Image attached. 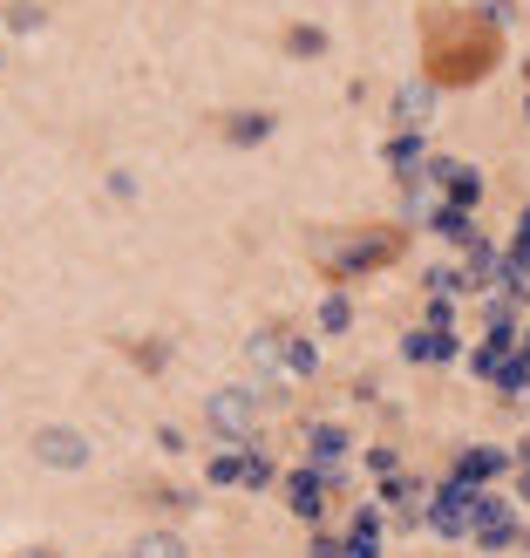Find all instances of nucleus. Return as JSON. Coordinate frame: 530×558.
Listing matches in <instances>:
<instances>
[{
    "mask_svg": "<svg viewBox=\"0 0 530 558\" xmlns=\"http://www.w3.org/2000/svg\"><path fill=\"white\" fill-rule=\"evenodd\" d=\"M130 558H190V551H184L177 532H144V538L130 545Z\"/></svg>",
    "mask_w": 530,
    "mask_h": 558,
    "instance_id": "a211bd4d",
    "label": "nucleus"
},
{
    "mask_svg": "<svg viewBox=\"0 0 530 558\" xmlns=\"http://www.w3.org/2000/svg\"><path fill=\"white\" fill-rule=\"evenodd\" d=\"M279 375H320V341H306V333H286L279 341Z\"/></svg>",
    "mask_w": 530,
    "mask_h": 558,
    "instance_id": "dca6fc26",
    "label": "nucleus"
},
{
    "mask_svg": "<svg viewBox=\"0 0 530 558\" xmlns=\"http://www.w3.org/2000/svg\"><path fill=\"white\" fill-rule=\"evenodd\" d=\"M279 490H286V505H293V518L299 524H320L326 518V470H313V463H299V470H286V477H279Z\"/></svg>",
    "mask_w": 530,
    "mask_h": 558,
    "instance_id": "423d86ee",
    "label": "nucleus"
},
{
    "mask_svg": "<svg viewBox=\"0 0 530 558\" xmlns=\"http://www.w3.org/2000/svg\"><path fill=\"white\" fill-rule=\"evenodd\" d=\"M510 354H517V341H504V333H483V341L469 348V375L496 388V381H504V368H510Z\"/></svg>",
    "mask_w": 530,
    "mask_h": 558,
    "instance_id": "ddd939ff",
    "label": "nucleus"
},
{
    "mask_svg": "<svg viewBox=\"0 0 530 558\" xmlns=\"http://www.w3.org/2000/svg\"><path fill=\"white\" fill-rule=\"evenodd\" d=\"M205 477H211L218 490H272L279 477H286V470H279V463L259 450V442H225V450L211 457Z\"/></svg>",
    "mask_w": 530,
    "mask_h": 558,
    "instance_id": "f257e3e1",
    "label": "nucleus"
},
{
    "mask_svg": "<svg viewBox=\"0 0 530 558\" xmlns=\"http://www.w3.org/2000/svg\"><path fill=\"white\" fill-rule=\"evenodd\" d=\"M41 21H48V8H41V0H14V8H8V27H14V35H35Z\"/></svg>",
    "mask_w": 530,
    "mask_h": 558,
    "instance_id": "412c9836",
    "label": "nucleus"
},
{
    "mask_svg": "<svg viewBox=\"0 0 530 558\" xmlns=\"http://www.w3.org/2000/svg\"><path fill=\"white\" fill-rule=\"evenodd\" d=\"M429 232L449 245V253H469L483 232H477V211H456V205H435V218H429Z\"/></svg>",
    "mask_w": 530,
    "mask_h": 558,
    "instance_id": "f8f14e48",
    "label": "nucleus"
},
{
    "mask_svg": "<svg viewBox=\"0 0 530 558\" xmlns=\"http://www.w3.org/2000/svg\"><path fill=\"white\" fill-rule=\"evenodd\" d=\"M286 48H293V54H326V35H320V27H293Z\"/></svg>",
    "mask_w": 530,
    "mask_h": 558,
    "instance_id": "4be33fe9",
    "label": "nucleus"
},
{
    "mask_svg": "<svg viewBox=\"0 0 530 558\" xmlns=\"http://www.w3.org/2000/svg\"><path fill=\"white\" fill-rule=\"evenodd\" d=\"M299 450H306V463H313V470H326V477H333V470H341V457L354 450V436H347L341 423H306V429H299Z\"/></svg>",
    "mask_w": 530,
    "mask_h": 558,
    "instance_id": "9d476101",
    "label": "nucleus"
},
{
    "mask_svg": "<svg viewBox=\"0 0 530 558\" xmlns=\"http://www.w3.org/2000/svg\"><path fill=\"white\" fill-rule=\"evenodd\" d=\"M510 470H517V457H510V450H496V442H469V450L456 457L449 477H456V484H469V490H490L496 477H510Z\"/></svg>",
    "mask_w": 530,
    "mask_h": 558,
    "instance_id": "6e6552de",
    "label": "nucleus"
},
{
    "mask_svg": "<svg viewBox=\"0 0 530 558\" xmlns=\"http://www.w3.org/2000/svg\"><path fill=\"white\" fill-rule=\"evenodd\" d=\"M27 450H35L48 470H89V436L62 429V423H41L35 436H27Z\"/></svg>",
    "mask_w": 530,
    "mask_h": 558,
    "instance_id": "39448f33",
    "label": "nucleus"
},
{
    "mask_svg": "<svg viewBox=\"0 0 530 558\" xmlns=\"http://www.w3.org/2000/svg\"><path fill=\"white\" fill-rule=\"evenodd\" d=\"M523 551H530V524H523Z\"/></svg>",
    "mask_w": 530,
    "mask_h": 558,
    "instance_id": "c85d7f7f",
    "label": "nucleus"
},
{
    "mask_svg": "<svg viewBox=\"0 0 530 558\" xmlns=\"http://www.w3.org/2000/svg\"><path fill=\"white\" fill-rule=\"evenodd\" d=\"M402 354H408V361H422V368H442V361H456V354H463V333L422 320V327H408V333H402Z\"/></svg>",
    "mask_w": 530,
    "mask_h": 558,
    "instance_id": "1a4fd4ad",
    "label": "nucleus"
},
{
    "mask_svg": "<svg viewBox=\"0 0 530 558\" xmlns=\"http://www.w3.org/2000/svg\"><path fill=\"white\" fill-rule=\"evenodd\" d=\"M483 497L490 490H469L456 477H442L435 497H429V532L435 538H469V532H477V518H483Z\"/></svg>",
    "mask_w": 530,
    "mask_h": 558,
    "instance_id": "f03ea898",
    "label": "nucleus"
},
{
    "mask_svg": "<svg viewBox=\"0 0 530 558\" xmlns=\"http://www.w3.org/2000/svg\"><path fill=\"white\" fill-rule=\"evenodd\" d=\"M341 545H347V558H381V505H360V511L347 518Z\"/></svg>",
    "mask_w": 530,
    "mask_h": 558,
    "instance_id": "4468645a",
    "label": "nucleus"
},
{
    "mask_svg": "<svg viewBox=\"0 0 530 558\" xmlns=\"http://www.w3.org/2000/svg\"><path fill=\"white\" fill-rule=\"evenodd\" d=\"M387 171H395L402 184H415L429 171V136L422 130H395V136H387Z\"/></svg>",
    "mask_w": 530,
    "mask_h": 558,
    "instance_id": "9b49d317",
    "label": "nucleus"
},
{
    "mask_svg": "<svg viewBox=\"0 0 530 558\" xmlns=\"http://www.w3.org/2000/svg\"><path fill=\"white\" fill-rule=\"evenodd\" d=\"M252 415H259V388H218V396L205 402V423L225 436V442H245Z\"/></svg>",
    "mask_w": 530,
    "mask_h": 558,
    "instance_id": "20e7f679",
    "label": "nucleus"
},
{
    "mask_svg": "<svg viewBox=\"0 0 530 558\" xmlns=\"http://www.w3.org/2000/svg\"><path fill=\"white\" fill-rule=\"evenodd\" d=\"M477 8L490 14V27H504V21H517V0H477Z\"/></svg>",
    "mask_w": 530,
    "mask_h": 558,
    "instance_id": "b1692460",
    "label": "nucleus"
},
{
    "mask_svg": "<svg viewBox=\"0 0 530 558\" xmlns=\"http://www.w3.org/2000/svg\"><path fill=\"white\" fill-rule=\"evenodd\" d=\"M517 505L530 511V470H517Z\"/></svg>",
    "mask_w": 530,
    "mask_h": 558,
    "instance_id": "a878e982",
    "label": "nucleus"
},
{
    "mask_svg": "<svg viewBox=\"0 0 530 558\" xmlns=\"http://www.w3.org/2000/svg\"><path fill=\"white\" fill-rule=\"evenodd\" d=\"M456 320V300H429V327H449Z\"/></svg>",
    "mask_w": 530,
    "mask_h": 558,
    "instance_id": "393cba45",
    "label": "nucleus"
},
{
    "mask_svg": "<svg viewBox=\"0 0 530 558\" xmlns=\"http://www.w3.org/2000/svg\"><path fill=\"white\" fill-rule=\"evenodd\" d=\"M429 109H435V89H429V82H402V89H395V123H402V130H422Z\"/></svg>",
    "mask_w": 530,
    "mask_h": 558,
    "instance_id": "2eb2a0df",
    "label": "nucleus"
},
{
    "mask_svg": "<svg viewBox=\"0 0 530 558\" xmlns=\"http://www.w3.org/2000/svg\"><path fill=\"white\" fill-rule=\"evenodd\" d=\"M510 457H517V470H530V436L517 442V450H510Z\"/></svg>",
    "mask_w": 530,
    "mask_h": 558,
    "instance_id": "bb28decb",
    "label": "nucleus"
},
{
    "mask_svg": "<svg viewBox=\"0 0 530 558\" xmlns=\"http://www.w3.org/2000/svg\"><path fill=\"white\" fill-rule=\"evenodd\" d=\"M14 558H54V551H48V545H27V551H14Z\"/></svg>",
    "mask_w": 530,
    "mask_h": 558,
    "instance_id": "cd10ccee",
    "label": "nucleus"
},
{
    "mask_svg": "<svg viewBox=\"0 0 530 558\" xmlns=\"http://www.w3.org/2000/svg\"><path fill=\"white\" fill-rule=\"evenodd\" d=\"M272 109H238V117H225V144H245V150H252V144H266V136H272Z\"/></svg>",
    "mask_w": 530,
    "mask_h": 558,
    "instance_id": "f3484780",
    "label": "nucleus"
},
{
    "mask_svg": "<svg viewBox=\"0 0 530 558\" xmlns=\"http://www.w3.org/2000/svg\"><path fill=\"white\" fill-rule=\"evenodd\" d=\"M429 184L442 191V205H456V211H477V205H483V171H477V163L429 157Z\"/></svg>",
    "mask_w": 530,
    "mask_h": 558,
    "instance_id": "7ed1b4c3",
    "label": "nucleus"
},
{
    "mask_svg": "<svg viewBox=\"0 0 530 558\" xmlns=\"http://www.w3.org/2000/svg\"><path fill=\"white\" fill-rule=\"evenodd\" d=\"M469 538H477L483 551H510V545H523V511L490 490L483 497V518H477V532H469Z\"/></svg>",
    "mask_w": 530,
    "mask_h": 558,
    "instance_id": "0eeeda50",
    "label": "nucleus"
},
{
    "mask_svg": "<svg viewBox=\"0 0 530 558\" xmlns=\"http://www.w3.org/2000/svg\"><path fill=\"white\" fill-rule=\"evenodd\" d=\"M354 327V300L347 293H326L320 300V333H347Z\"/></svg>",
    "mask_w": 530,
    "mask_h": 558,
    "instance_id": "aec40b11",
    "label": "nucleus"
},
{
    "mask_svg": "<svg viewBox=\"0 0 530 558\" xmlns=\"http://www.w3.org/2000/svg\"><path fill=\"white\" fill-rule=\"evenodd\" d=\"M422 287H429L435 300H456V293H469V279H463V266H429Z\"/></svg>",
    "mask_w": 530,
    "mask_h": 558,
    "instance_id": "6ab92c4d",
    "label": "nucleus"
},
{
    "mask_svg": "<svg viewBox=\"0 0 530 558\" xmlns=\"http://www.w3.org/2000/svg\"><path fill=\"white\" fill-rule=\"evenodd\" d=\"M368 470H374V477H395V470H402V457L387 450V442H374V450H368Z\"/></svg>",
    "mask_w": 530,
    "mask_h": 558,
    "instance_id": "5701e85b",
    "label": "nucleus"
}]
</instances>
